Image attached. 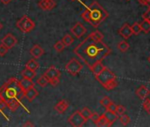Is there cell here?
<instances>
[{"instance_id":"cell-1","label":"cell","mask_w":150,"mask_h":127,"mask_svg":"<svg viewBox=\"0 0 150 127\" xmlns=\"http://www.w3.org/2000/svg\"><path fill=\"white\" fill-rule=\"evenodd\" d=\"M103 35L96 30L79 43L73 52L90 68L95 63L103 61L111 53L110 47L103 42Z\"/></svg>"},{"instance_id":"cell-2","label":"cell","mask_w":150,"mask_h":127,"mask_svg":"<svg viewBox=\"0 0 150 127\" xmlns=\"http://www.w3.org/2000/svg\"><path fill=\"white\" fill-rule=\"evenodd\" d=\"M108 12L96 1L90 4L81 14V17L86 22L95 28L99 27L108 18Z\"/></svg>"},{"instance_id":"cell-3","label":"cell","mask_w":150,"mask_h":127,"mask_svg":"<svg viewBox=\"0 0 150 127\" xmlns=\"http://www.w3.org/2000/svg\"><path fill=\"white\" fill-rule=\"evenodd\" d=\"M0 95L6 103L13 99L22 100L24 97V90L20 84V80L13 77L10 78L0 87Z\"/></svg>"},{"instance_id":"cell-4","label":"cell","mask_w":150,"mask_h":127,"mask_svg":"<svg viewBox=\"0 0 150 127\" xmlns=\"http://www.w3.org/2000/svg\"><path fill=\"white\" fill-rule=\"evenodd\" d=\"M95 77L96 80L107 90H112L118 85L117 76L107 67H105L98 75Z\"/></svg>"},{"instance_id":"cell-5","label":"cell","mask_w":150,"mask_h":127,"mask_svg":"<svg viewBox=\"0 0 150 127\" xmlns=\"http://www.w3.org/2000/svg\"><path fill=\"white\" fill-rule=\"evenodd\" d=\"M16 27L22 32V33H30L35 27V23L30 19L28 18L27 15H24L21 19H20L17 23H16Z\"/></svg>"},{"instance_id":"cell-6","label":"cell","mask_w":150,"mask_h":127,"mask_svg":"<svg viewBox=\"0 0 150 127\" xmlns=\"http://www.w3.org/2000/svg\"><path fill=\"white\" fill-rule=\"evenodd\" d=\"M65 71L71 76L78 75L83 69V65L76 58H71L64 67Z\"/></svg>"},{"instance_id":"cell-7","label":"cell","mask_w":150,"mask_h":127,"mask_svg":"<svg viewBox=\"0 0 150 127\" xmlns=\"http://www.w3.org/2000/svg\"><path fill=\"white\" fill-rule=\"evenodd\" d=\"M69 123L73 127H81L85 124L87 120L82 116L80 110L73 112L68 118Z\"/></svg>"},{"instance_id":"cell-8","label":"cell","mask_w":150,"mask_h":127,"mask_svg":"<svg viewBox=\"0 0 150 127\" xmlns=\"http://www.w3.org/2000/svg\"><path fill=\"white\" fill-rule=\"evenodd\" d=\"M1 43L6 46L9 49H11L18 43V39L12 33H8L1 39Z\"/></svg>"},{"instance_id":"cell-9","label":"cell","mask_w":150,"mask_h":127,"mask_svg":"<svg viewBox=\"0 0 150 127\" xmlns=\"http://www.w3.org/2000/svg\"><path fill=\"white\" fill-rule=\"evenodd\" d=\"M70 30H71V33L77 39L82 37L87 33V28L81 22H77Z\"/></svg>"},{"instance_id":"cell-10","label":"cell","mask_w":150,"mask_h":127,"mask_svg":"<svg viewBox=\"0 0 150 127\" xmlns=\"http://www.w3.org/2000/svg\"><path fill=\"white\" fill-rule=\"evenodd\" d=\"M37 5L43 11H51L57 6L54 0H40Z\"/></svg>"},{"instance_id":"cell-11","label":"cell","mask_w":150,"mask_h":127,"mask_svg":"<svg viewBox=\"0 0 150 127\" xmlns=\"http://www.w3.org/2000/svg\"><path fill=\"white\" fill-rule=\"evenodd\" d=\"M118 34L124 38V39H129L133 34L132 31V28L129 26V24L125 23L122 26V28L118 30Z\"/></svg>"},{"instance_id":"cell-12","label":"cell","mask_w":150,"mask_h":127,"mask_svg":"<svg viewBox=\"0 0 150 127\" xmlns=\"http://www.w3.org/2000/svg\"><path fill=\"white\" fill-rule=\"evenodd\" d=\"M44 75H45V76L48 78V80H51V79H53V78H56V77H59V78H60V76H61V72H60L57 68H56L54 66H52L49 67V68L45 71Z\"/></svg>"},{"instance_id":"cell-13","label":"cell","mask_w":150,"mask_h":127,"mask_svg":"<svg viewBox=\"0 0 150 127\" xmlns=\"http://www.w3.org/2000/svg\"><path fill=\"white\" fill-rule=\"evenodd\" d=\"M29 53L31 54V56L37 59V58H40L43 54H44V49L38 44H35L29 50Z\"/></svg>"},{"instance_id":"cell-14","label":"cell","mask_w":150,"mask_h":127,"mask_svg":"<svg viewBox=\"0 0 150 127\" xmlns=\"http://www.w3.org/2000/svg\"><path fill=\"white\" fill-rule=\"evenodd\" d=\"M103 116L106 118V120L108 121L109 123V126H111L118 118V115L116 113V112H113V111H110L108 109H106V111L103 114Z\"/></svg>"},{"instance_id":"cell-15","label":"cell","mask_w":150,"mask_h":127,"mask_svg":"<svg viewBox=\"0 0 150 127\" xmlns=\"http://www.w3.org/2000/svg\"><path fill=\"white\" fill-rule=\"evenodd\" d=\"M39 95V92L36 90V88H35V87H30L29 89L24 91V97L28 99V102H33V100H35V98H36Z\"/></svg>"},{"instance_id":"cell-16","label":"cell","mask_w":150,"mask_h":127,"mask_svg":"<svg viewBox=\"0 0 150 127\" xmlns=\"http://www.w3.org/2000/svg\"><path fill=\"white\" fill-rule=\"evenodd\" d=\"M69 102L66 101V100H61L60 102H58L56 105H55V107H54V109H55V110L57 112V113H59V114H64L66 110H67V109L69 108Z\"/></svg>"},{"instance_id":"cell-17","label":"cell","mask_w":150,"mask_h":127,"mask_svg":"<svg viewBox=\"0 0 150 127\" xmlns=\"http://www.w3.org/2000/svg\"><path fill=\"white\" fill-rule=\"evenodd\" d=\"M104 68H105V66L103 65L102 61H99V62L95 63L94 65H93L89 69H90V71L93 73V74H94L95 76H96V75H98Z\"/></svg>"},{"instance_id":"cell-18","label":"cell","mask_w":150,"mask_h":127,"mask_svg":"<svg viewBox=\"0 0 150 127\" xmlns=\"http://www.w3.org/2000/svg\"><path fill=\"white\" fill-rule=\"evenodd\" d=\"M136 95H137L141 100H144V99L147 98V96L150 95V90H149L146 86H141L139 89H137Z\"/></svg>"},{"instance_id":"cell-19","label":"cell","mask_w":150,"mask_h":127,"mask_svg":"<svg viewBox=\"0 0 150 127\" xmlns=\"http://www.w3.org/2000/svg\"><path fill=\"white\" fill-rule=\"evenodd\" d=\"M21 100H19V99H13V100L9 101V102L6 103V107H7L11 111L14 112V111H16V110L19 109V107L21 106Z\"/></svg>"},{"instance_id":"cell-20","label":"cell","mask_w":150,"mask_h":127,"mask_svg":"<svg viewBox=\"0 0 150 127\" xmlns=\"http://www.w3.org/2000/svg\"><path fill=\"white\" fill-rule=\"evenodd\" d=\"M20 84H21V87H22V89L24 91L29 89L32 87H35V84H34V82H33V80L31 79H27V78H24V77L20 80Z\"/></svg>"},{"instance_id":"cell-21","label":"cell","mask_w":150,"mask_h":127,"mask_svg":"<svg viewBox=\"0 0 150 127\" xmlns=\"http://www.w3.org/2000/svg\"><path fill=\"white\" fill-rule=\"evenodd\" d=\"M26 67L35 72L40 67V65H39V63L35 60V58H32L26 64Z\"/></svg>"},{"instance_id":"cell-22","label":"cell","mask_w":150,"mask_h":127,"mask_svg":"<svg viewBox=\"0 0 150 127\" xmlns=\"http://www.w3.org/2000/svg\"><path fill=\"white\" fill-rule=\"evenodd\" d=\"M21 75H22V77H24V78L33 80V79L35 77L36 73H35V71H32V70H30V69H28V68H27V67H26L24 70H22V72H21Z\"/></svg>"},{"instance_id":"cell-23","label":"cell","mask_w":150,"mask_h":127,"mask_svg":"<svg viewBox=\"0 0 150 127\" xmlns=\"http://www.w3.org/2000/svg\"><path fill=\"white\" fill-rule=\"evenodd\" d=\"M61 41H62V42L64 43V45L65 47H68V46H70V45L74 42V38H73L71 35L66 34V35H64L63 36V38L61 39Z\"/></svg>"},{"instance_id":"cell-24","label":"cell","mask_w":150,"mask_h":127,"mask_svg":"<svg viewBox=\"0 0 150 127\" xmlns=\"http://www.w3.org/2000/svg\"><path fill=\"white\" fill-rule=\"evenodd\" d=\"M37 84L40 86V87H45L50 82H49V80H48V78L43 74V75H42L38 80H37Z\"/></svg>"},{"instance_id":"cell-25","label":"cell","mask_w":150,"mask_h":127,"mask_svg":"<svg viewBox=\"0 0 150 127\" xmlns=\"http://www.w3.org/2000/svg\"><path fill=\"white\" fill-rule=\"evenodd\" d=\"M81 111V114L82 115V116L88 121V119H90V116H91V115H92V111L88 108V107H84L81 110H80Z\"/></svg>"},{"instance_id":"cell-26","label":"cell","mask_w":150,"mask_h":127,"mask_svg":"<svg viewBox=\"0 0 150 127\" xmlns=\"http://www.w3.org/2000/svg\"><path fill=\"white\" fill-rule=\"evenodd\" d=\"M139 25H140V28H141V31H143L146 34L150 32V22L149 21L144 20Z\"/></svg>"},{"instance_id":"cell-27","label":"cell","mask_w":150,"mask_h":127,"mask_svg":"<svg viewBox=\"0 0 150 127\" xmlns=\"http://www.w3.org/2000/svg\"><path fill=\"white\" fill-rule=\"evenodd\" d=\"M129 44L126 41H121L119 42V43L117 44V49L121 51V52H125L128 50L129 49Z\"/></svg>"},{"instance_id":"cell-28","label":"cell","mask_w":150,"mask_h":127,"mask_svg":"<svg viewBox=\"0 0 150 127\" xmlns=\"http://www.w3.org/2000/svg\"><path fill=\"white\" fill-rule=\"evenodd\" d=\"M64 43L62 42V41H57L55 44H54V46H53V48H54V49L57 51V52H58V53H60V52H62L64 49Z\"/></svg>"},{"instance_id":"cell-29","label":"cell","mask_w":150,"mask_h":127,"mask_svg":"<svg viewBox=\"0 0 150 127\" xmlns=\"http://www.w3.org/2000/svg\"><path fill=\"white\" fill-rule=\"evenodd\" d=\"M96 124L97 126H109V123L106 120V118L103 116V115L100 116L99 119L97 120V122L96 123Z\"/></svg>"},{"instance_id":"cell-30","label":"cell","mask_w":150,"mask_h":127,"mask_svg":"<svg viewBox=\"0 0 150 127\" xmlns=\"http://www.w3.org/2000/svg\"><path fill=\"white\" fill-rule=\"evenodd\" d=\"M6 108V102L4 101V99L2 98V96L0 95V113H1L7 120H9V117H7L6 115H5V113H4V109Z\"/></svg>"},{"instance_id":"cell-31","label":"cell","mask_w":150,"mask_h":127,"mask_svg":"<svg viewBox=\"0 0 150 127\" xmlns=\"http://www.w3.org/2000/svg\"><path fill=\"white\" fill-rule=\"evenodd\" d=\"M111 102H112V101H111L110 98L108 97V96H104L103 98H102V99L100 100V104H101L103 107H104V108H107Z\"/></svg>"},{"instance_id":"cell-32","label":"cell","mask_w":150,"mask_h":127,"mask_svg":"<svg viewBox=\"0 0 150 127\" xmlns=\"http://www.w3.org/2000/svg\"><path fill=\"white\" fill-rule=\"evenodd\" d=\"M119 120H120V122H121V123H122L123 125H127V124L130 123V121H131L130 117H129L127 115H125V113L122 114V115H120Z\"/></svg>"},{"instance_id":"cell-33","label":"cell","mask_w":150,"mask_h":127,"mask_svg":"<svg viewBox=\"0 0 150 127\" xmlns=\"http://www.w3.org/2000/svg\"><path fill=\"white\" fill-rule=\"evenodd\" d=\"M143 109H145V111L148 114V115H150V99H147V98H146V99H144V102H143Z\"/></svg>"},{"instance_id":"cell-34","label":"cell","mask_w":150,"mask_h":127,"mask_svg":"<svg viewBox=\"0 0 150 127\" xmlns=\"http://www.w3.org/2000/svg\"><path fill=\"white\" fill-rule=\"evenodd\" d=\"M132 34L133 35H139L140 32H141V28H140V25L139 23H134L132 27Z\"/></svg>"},{"instance_id":"cell-35","label":"cell","mask_w":150,"mask_h":127,"mask_svg":"<svg viewBox=\"0 0 150 127\" xmlns=\"http://www.w3.org/2000/svg\"><path fill=\"white\" fill-rule=\"evenodd\" d=\"M8 50L9 49L6 46H5L3 43L0 44V56H4L8 52Z\"/></svg>"},{"instance_id":"cell-36","label":"cell","mask_w":150,"mask_h":127,"mask_svg":"<svg viewBox=\"0 0 150 127\" xmlns=\"http://www.w3.org/2000/svg\"><path fill=\"white\" fill-rule=\"evenodd\" d=\"M125 106H123V105H117V109H116V113L118 115V116H120V115H122V114H124L125 112Z\"/></svg>"},{"instance_id":"cell-37","label":"cell","mask_w":150,"mask_h":127,"mask_svg":"<svg viewBox=\"0 0 150 127\" xmlns=\"http://www.w3.org/2000/svg\"><path fill=\"white\" fill-rule=\"evenodd\" d=\"M49 82L51 84L52 87H57L60 83V79H59V77H56V78H53V79L50 80Z\"/></svg>"},{"instance_id":"cell-38","label":"cell","mask_w":150,"mask_h":127,"mask_svg":"<svg viewBox=\"0 0 150 127\" xmlns=\"http://www.w3.org/2000/svg\"><path fill=\"white\" fill-rule=\"evenodd\" d=\"M99 117H100V115L97 112H92V115L90 116V119L96 123L97 122V120L99 119Z\"/></svg>"},{"instance_id":"cell-39","label":"cell","mask_w":150,"mask_h":127,"mask_svg":"<svg viewBox=\"0 0 150 127\" xmlns=\"http://www.w3.org/2000/svg\"><path fill=\"white\" fill-rule=\"evenodd\" d=\"M142 17H143L144 20H147V21L150 22V7L148 8V10L146 13H144V14L142 15Z\"/></svg>"},{"instance_id":"cell-40","label":"cell","mask_w":150,"mask_h":127,"mask_svg":"<svg viewBox=\"0 0 150 127\" xmlns=\"http://www.w3.org/2000/svg\"><path fill=\"white\" fill-rule=\"evenodd\" d=\"M116 109H117V105L113 102L106 108V109H108L110 111H113V112H116Z\"/></svg>"},{"instance_id":"cell-41","label":"cell","mask_w":150,"mask_h":127,"mask_svg":"<svg viewBox=\"0 0 150 127\" xmlns=\"http://www.w3.org/2000/svg\"><path fill=\"white\" fill-rule=\"evenodd\" d=\"M139 3L141 5V6H148V2L147 0H138Z\"/></svg>"},{"instance_id":"cell-42","label":"cell","mask_w":150,"mask_h":127,"mask_svg":"<svg viewBox=\"0 0 150 127\" xmlns=\"http://www.w3.org/2000/svg\"><path fill=\"white\" fill-rule=\"evenodd\" d=\"M0 1H1V3L4 5H8L12 2V0H0Z\"/></svg>"},{"instance_id":"cell-43","label":"cell","mask_w":150,"mask_h":127,"mask_svg":"<svg viewBox=\"0 0 150 127\" xmlns=\"http://www.w3.org/2000/svg\"><path fill=\"white\" fill-rule=\"evenodd\" d=\"M23 126H34V124L31 123V122H29V121H28V122H26L24 124H23Z\"/></svg>"},{"instance_id":"cell-44","label":"cell","mask_w":150,"mask_h":127,"mask_svg":"<svg viewBox=\"0 0 150 127\" xmlns=\"http://www.w3.org/2000/svg\"><path fill=\"white\" fill-rule=\"evenodd\" d=\"M3 28V24L1 23V22H0V30H1Z\"/></svg>"},{"instance_id":"cell-45","label":"cell","mask_w":150,"mask_h":127,"mask_svg":"<svg viewBox=\"0 0 150 127\" xmlns=\"http://www.w3.org/2000/svg\"><path fill=\"white\" fill-rule=\"evenodd\" d=\"M147 2H148V8L150 7V0H147Z\"/></svg>"},{"instance_id":"cell-46","label":"cell","mask_w":150,"mask_h":127,"mask_svg":"<svg viewBox=\"0 0 150 127\" xmlns=\"http://www.w3.org/2000/svg\"><path fill=\"white\" fill-rule=\"evenodd\" d=\"M148 61H149V63H150V56L148 57Z\"/></svg>"},{"instance_id":"cell-47","label":"cell","mask_w":150,"mask_h":127,"mask_svg":"<svg viewBox=\"0 0 150 127\" xmlns=\"http://www.w3.org/2000/svg\"><path fill=\"white\" fill-rule=\"evenodd\" d=\"M71 1H72V2H74V1H76V0H71Z\"/></svg>"},{"instance_id":"cell-48","label":"cell","mask_w":150,"mask_h":127,"mask_svg":"<svg viewBox=\"0 0 150 127\" xmlns=\"http://www.w3.org/2000/svg\"><path fill=\"white\" fill-rule=\"evenodd\" d=\"M127 1H130V0H127Z\"/></svg>"}]
</instances>
